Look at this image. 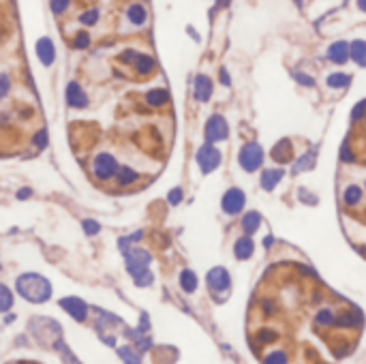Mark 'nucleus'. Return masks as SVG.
Returning <instances> with one entry per match:
<instances>
[{
  "label": "nucleus",
  "instance_id": "nucleus-1",
  "mask_svg": "<svg viewBox=\"0 0 366 364\" xmlns=\"http://www.w3.org/2000/svg\"><path fill=\"white\" fill-rule=\"evenodd\" d=\"M17 291H19V296H24L28 302H32V305H43V302L52 298L50 281H47L45 276L32 274V272L22 274L17 278Z\"/></svg>",
  "mask_w": 366,
  "mask_h": 364
},
{
  "label": "nucleus",
  "instance_id": "nucleus-2",
  "mask_svg": "<svg viewBox=\"0 0 366 364\" xmlns=\"http://www.w3.org/2000/svg\"><path fill=\"white\" fill-rule=\"evenodd\" d=\"M127 257V270L131 272V276L135 278L139 274H144L146 270H148V264H150V253L144 251V249H125L122 251Z\"/></svg>",
  "mask_w": 366,
  "mask_h": 364
},
{
  "label": "nucleus",
  "instance_id": "nucleus-3",
  "mask_svg": "<svg viewBox=\"0 0 366 364\" xmlns=\"http://www.w3.org/2000/svg\"><path fill=\"white\" fill-rule=\"evenodd\" d=\"M238 159H240V165L247 169V172H255V169L263 163V150L257 144H244Z\"/></svg>",
  "mask_w": 366,
  "mask_h": 364
},
{
  "label": "nucleus",
  "instance_id": "nucleus-4",
  "mask_svg": "<svg viewBox=\"0 0 366 364\" xmlns=\"http://www.w3.org/2000/svg\"><path fill=\"white\" fill-rule=\"evenodd\" d=\"M116 159L112 154H107V152H101V154H96L94 156V161H92V172L94 176L99 178V180H107V178H112L116 176Z\"/></svg>",
  "mask_w": 366,
  "mask_h": 364
},
{
  "label": "nucleus",
  "instance_id": "nucleus-5",
  "mask_svg": "<svg viewBox=\"0 0 366 364\" xmlns=\"http://www.w3.org/2000/svg\"><path fill=\"white\" fill-rule=\"evenodd\" d=\"M197 163H199L204 174H210L212 169H216L218 163H221V152H218L214 146L208 141V144L201 146V148L197 150Z\"/></svg>",
  "mask_w": 366,
  "mask_h": 364
},
{
  "label": "nucleus",
  "instance_id": "nucleus-6",
  "mask_svg": "<svg viewBox=\"0 0 366 364\" xmlns=\"http://www.w3.org/2000/svg\"><path fill=\"white\" fill-rule=\"evenodd\" d=\"M227 137V123L223 116H212L208 123H206V139H208L210 144L214 141H221Z\"/></svg>",
  "mask_w": 366,
  "mask_h": 364
},
{
  "label": "nucleus",
  "instance_id": "nucleus-7",
  "mask_svg": "<svg viewBox=\"0 0 366 364\" xmlns=\"http://www.w3.org/2000/svg\"><path fill=\"white\" fill-rule=\"evenodd\" d=\"M208 285H210V291H214L216 296L225 294V291H229V285H231V278L227 274L225 268H212L208 272Z\"/></svg>",
  "mask_w": 366,
  "mask_h": 364
},
{
  "label": "nucleus",
  "instance_id": "nucleus-8",
  "mask_svg": "<svg viewBox=\"0 0 366 364\" xmlns=\"http://www.w3.org/2000/svg\"><path fill=\"white\" fill-rule=\"evenodd\" d=\"M60 307H63L75 321H84V319H86V313H88L86 302L79 300V298H75V296L63 298V300H60Z\"/></svg>",
  "mask_w": 366,
  "mask_h": 364
},
{
  "label": "nucleus",
  "instance_id": "nucleus-9",
  "mask_svg": "<svg viewBox=\"0 0 366 364\" xmlns=\"http://www.w3.org/2000/svg\"><path fill=\"white\" fill-rule=\"evenodd\" d=\"M244 206V193L240 189H229L223 195V210L227 214H238Z\"/></svg>",
  "mask_w": 366,
  "mask_h": 364
},
{
  "label": "nucleus",
  "instance_id": "nucleus-10",
  "mask_svg": "<svg viewBox=\"0 0 366 364\" xmlns=\"http://www.w3.org/2000/svg\"><path fill=\"white\" fill-rule=\"evenodd\" d=\"M36 56H39V60L45 65V67H50L54 63V58H56V47L52 43V39H47V36H43V39L36 41Z\"/></svg>",
  "mask_w": 366,
  "mask_h": 364
},
{
  "label": "nucleus",
  "instance_id": "nucleus-11",
  "mask_svg": "<svg viewBox=\"0 0 366 364\" xmlns=\"http://www.w3.org/2000/svg\"><path fill=\"white\" fill-rule=\"evenodd\" d=\"M67 103H69L71 107H77V109H82V107H86V105H88L86 92H84L75 82H71L69 86H67Z\"/></svg>",
  "mask_w": 366,
  "mask_h": 364
},
{
  "label": "nucleus",
  "instance_id": "nucleus-12",
  "mask_svg": "<svg viewBox=\"0 0 366 364\" xmlns=\"http://www.w3.org/2000/svg\"><path fill=\"white\" fill-rule=\"evenodd\" d=\"M195 99L197 101H208L212 96V82L206 77V75H199L197 79H195Z\"/></svg>",
  "mask_w": 366,
  "mask_h": 364
},
{
  "label": "nucleus",
  "instance_id": "nucleus-13",
  "mask_svg": "<svg viewBox=\"0 0 366 364\" xmlns=\"http://www.w3.org/2000/svg\"><path fill=\"white\" fill-rule=\"evenodd\" d=\"M328 56H330L332 63L343 65L345 60L349 58V45H347V43H343V41L332 43V45H330V50H328Z\"/></svg>",
  "mask_w": 366,
  "mask_h": 364
},
{
  "label": "nucleus",
  "instance_id": "nucleus-14",
  "mask_svg": "<svg viewBox=\"0 0 366 364\" xmlns=\"http://www.w3.org/2000/svg\"><path fill=\"white\" fill-rule=\"evenodd\" d=\"M280 180H283V169H263V174H261V187H263L266 191H272Z\"/></svg>",
  "mask_w": 366,
  "mask_h": 364
},
{
  "label": "nucleus",
  "instance_id": "nucleus-15",
  "mask_svg": "<svg viewBox=\"0 0 366 364\" xmlns=\"http://www.w3.org/2000/svg\"><path fill=\"white\" fill-rule=\"evenodd\" d=\"M336 326L338 328H353V326H362V315L358 311H345L336 315Z\"/></svg>",
  "mask_w": 366,
  "mask_h": 364
},
{
  "label": "nucleus",
  "instance_id": "nucleus-16",
  "mask_svg": "<svg viewBox=\"0 0 366 364\" xmlns=\"http://www.w3.org/2000/svg\"><path fill=\"white\" fill-rule=\"evenodd\" d=\"M291 154H294V150H291V144H289L287 139H283V141H278V144L274 146L272 159H274L276 163H287V161L291 159Z\"/></svg>",
  "mask_w": 366,
  "mask_h": 364
},
{
  "label": "nucleus",
  "instance_id": "nucleus-17",
  "mask_svg": "<svg viewBox=\"0 0 366 364\" xmlns=\"http://www.w3.org/2000/svg\"><path fill=\"white\" fill-rule=\"evenodd\" d=\"M234 253H236L238 259H249L251 255H253V240H251L249 236H242V238L236 242Z\"/></svg>",
  "mask_w": 366,
  "mask_h": 364
},
{
  "label": "nucleus",
  "instance_id": "nucleus-18",
  "mask_svg": "<svg viewBox=\"0 0 366 364\" xmlns=\"http://www.w3.org/2000/svg\"><path fill=\"white\" fill-rule=\"evenodd\" d=\"M349 56L353 58V63L366 67V41H353L349 45Z\"/></svg>",
  "mask_w": 366,
  "mask_h": 364
},
{
  "label": "nucleus",
  "instance_id": "nucleus-19",
  "mask_svg": "<svg viewBox=\"0 0 366 364\" xmlns=\"http://www.w3.org/2000/svg\"><path fill=\"white\" fill-rule=\"evenodd\" d=\"M315 323L321 326V328H332L336 326V315L332 309H319L315 315Z\"/></svg>",
  "mask_w": 366,
  "mask_h": 364
},
{
  "label": "nucleus",
  "instance_id": "nucleus-20",
  "mask_svg": "<svg viewBox=\"0 0 366 364\" xmlns=\"http://www.w3.org/2000/svg\"><path fill=\"white\" fill-rule=\"evenodd\" d=\"M180 287L187 291V294H191V291L197 289V276H195L193 270H182L180 272Z\"/></svg>",
  "mask_w": 366,
  "mask_h": 364
},
{
  "label": "nucleus",
  "instance_id": "nucleus-21",
  "mask_svg": "<svg viewBox=\"0 0 366 364\" xmlns=\"http://www.w3.org/2000/svg\"><path fill=\"white\" fill-rule=\"evenodd\" d=\"M116 180H118V185H131V182L137 180V172L127 165H122L116 169Z\"/></svg>",
  "mask_w": 366,
  "mask_h": 364
},
{
  "label": "nucleus",
  "instance_id": "nucleus-22",
  "mask_svg": "<svg viewBox=\"0 0 366 364\" xmlns=\"http://www.w3.org/2000/svg\"><path fill=\"white\" fill-rule=\"evenodd\" d=\"M135 69H137L139 75H148V73H152V69H154V60L150 56L137 54L135 56Z\"/></svg>",
  "mask_w": 366,
  "mask_h": 364
},
{
  "label": "nucleus",
  "instance_id": "nucleus-23",
  "mask_svg": "<svg viewBox=\"0 0 366 364\" xmlns=\"http://www.w3.org/2000/svg\"><path fill=\"white\" fill-rule=\"evenodd\" d=\"M146 101H148L150 105H154V107H158V105H165L169 101V94L163 88H154V90H150L148 94H146Z\"/></svg>",
  "mask_w": 366,
  "mask_h": 364
},
{
  "label": "nucleus",
  "instance_id": "nucleus-24",
  "mask_svg": "<svg viewBox=\"0 0 366 364\" xmlns=\"http://www.w3.org/2000/svg\"><path fill=\"white\" fill-rule=\"evenodd\" d=\"M261 223V216L257 212H247L242 218V227H244V232L247 234H253V232H257V227Z\"/></svg>",
  "mask_w": 366,
  "mask_h": 364
},
{
  "label": "nucleus",
  "instance_id": "nucleus-25",
  "mask_svg": "<svg viewBox=\"0 0 366 364\" xmlns=\"http://www.w3.org/2000/svg\"><path fill=\"white\" fill-rule=\"evenodd\" d=\"M127 15H129V19H131L133 24H135V26H141V24L146 22V17H148V13H146V9H144L141 5H133V7H129Z\"/></svg>",
  "mask_w": 366,
  "mask_h": 364
},
{
  "label": "nucleus",
  "instance_id": "nucleus-26",
  "mask_svg": "<svg viewBox=\"0 0 366 364\" xmlns=\"http://www.w3.org/2000/svg\"><path fill=\"white\" fill-rule=\"evenodd\" d=\"M11 307H13V294L9 291L7 285L0 283V313H7Z\"/></svg>",
  "mask_w": 366,
  "mask_h": 364
},
{
  "label": "nucleus",
  "instance_id": "nucleus-27",
  "mask_svg": "<svg viewBox=\"0 0 366 364\" xmlns=\"http://www.w3.org/2000/svg\"><path fill=\"white\" fill-rule=\"evenodd\" d=\"M328 86L345 88V86H349V75H345V73H332V75H328Z\"/></svg>",
  "mask_w": 366,
  "mask_h": 364
},
{
  "label": "nucleus",
  "instance_id": "nucleus-28",
  "mask_svg": "<svg viewBox=\"0 0 366 364\" xmlns=\"http://www.w3.org/2000/svg\"><path fill=\"white\" fill-rule=\"evenodd\" d=\"M345 204H349V206H356L360 199H362V189L360 187H356V185H351V187H347L345 189Z\"/></svg>",
  "mask_w": 366,
  "mask_h": 364
},
{
  "label": "nucleus",
  "instance_id": "nucleus-29",
  "mask_svg": "<svg viewBox=\"0 0 366 364\" xmlns=\"http://www.w3.org/2000/svg\"><path fill=\"white\" fill-rule=\"evenodd\" d=\"M96 19H99V11L96 9H90V11H86V13L79 15V22L84 24V26H92V24H96Z\"/></svg>",
  "mask_w": 366,
  "mask_h": 364
},
{
  "label": "nucleus",
  "instance_id": "nucleus-30",
  "mask_svg": "<svg viewBox=\"0 0 366 364\" xmlns=\"http://www.w3.org/2000/svg\"><path fill=\"white\" fill-rule=\"evenodd\" d=\"M82 227H84V234H88V236H96L101 232V225L96 221H92V218H86V221L82 223Z\"/></svg>",
  "mask_w": 366,
  "mask_h": 364
},
{
  "label": "nucleus",
  "instance_id": "nucleus-31",
  "mask_svg": "<svg viewBox=\"0 0 366 364\" xmlns=\"http://www.w3.org/2000/svg\"><path fill=\"white\" fill-rule=\"evenodd\" d=\"M90 43V34L88 32H77L75 34V39H73V47H77V50H84V47H88Z\"/></svg>",
  "mask_w": 366,
  "mask_h": 364
},
{
  "label": "nucleus",
  "instance_id": "nucleus-32",
  "mask_svg": "<svg viewBox=\"0 0 366 364\" xmlns=\"http://www.w3.org/2000/svg\"><path fill=\"white\" fill-rule=\"evenodd\" d=\"M311 163H313V152H309V154H304V156H302V159L296 163L294 172L298 174V172H302V169H309V167H311Z\"/></svg>",
  "mask_w": 366,
  "mask_h": 364
},
{
  "label": "nucleus",
  "instance_id": "nucleus-33",
  "mask_svg": "<svg viewBox=\"0 0 366 364\" xmlns=\"http://www.w3.org/2000/svg\"><path fill=\"white\" fill-rule=\"evenodd\" d=\"M9 90H11V79H9V75H5V73H0V99L7 96Z\"/></svg>",
  "mask_w": 366,
  "mask_h": 364
},
{
  "label": "nucleus",
  "instance_id": "nucleus-34",
  "mask_svg": "<svg viewBox=\"0 0 366 364\" xmlns=\"http://www.w3.org/2000/svg\"><path fill=\"white\" fill-rule=\"evenodd\" d=\"M257 338L266 345V343H274L276 338H278V334L276 332H272V330H261L259 334H257Z\"/></svg>",
  "mask_w": 366,
  "mask_h": 364
},
{
  "label": "nucleus",
  "instance_id": "nucleus-35",
  "mask_svg": "<svg viewBox=\"0 0 366 364\" xmlns=\"http://www.w3.org/2000/svg\"><path fill=\"white\" fill-rule=\"evenodd\" d=\"M67 7H69V0H52V11H54L56 15L65 13Z\"/></svg>",
  "mask_w": 366,
  "mask_h": 364
},
{
  "label": "nucleus",
  "instance_id": "nucleus-36",
  "mask_svg": "<svg viewBox=\"0 0 366 364\" xmlns=\"http://www.w3.org/2000/svg\"><path fill=\"white\" fill-rule=\"evenodd\" d=\"M118 354H120L122 360H127V362H139V358H137V356H133V351H131L129 347H120V349H118Z\"/></svg>",
  "mask_w": 366,
  "mask_h": 364
},
{
  "label": "nucleus",
  "instance_id": "nucleus-37",
  "mask_svg": "<svg viewBox=\"0 0 366 364\" xmlns=\"http://www.w3.org/2000/svg\"><path fill=\"white\" fill-rule=\"evenodd\" d=\"M32 141L36 144V146H39V148H45V144H47V133L41 129L39 133H36V135L32 137Z\"/></svg>",
  "mask_w": 366,
  "mask_h": 364
},
{
  "label": "nucleus",
  "instance_id": "nucleus-38",
  "mask_svg": "<svg viewBox=\"0 0 366 364\" xmlns=\"http://www.w3.org/2000/svg\"><path fill=\"white\" fill-rule=\"evenodd\" d=\"M266 362H287V356H283V351H272L270 356H266Z\"/></svg>",
  "mask_w": 366,
  "mask_h": 364
},
{
  "label": "nucleus",
  "instance_id": "nucleus-39",
  "mask_svg": "<svg viewBox=\"0 0 366 364\" xmlns=\"http://www.w3.org/2000/svg\"><path fill=\"white\" fill-rule=\"evenodd\" d=\"M167 199H169V204H172V206L180 204V199H182V191H180V189H174V191L167 195Z\"/></svg>",
  "mask_w": 366,
  "mask_h": 364
},
{
  "label": "nucleus",
  "instance_id": "nucleus-40",
  "mask_svg": "<svg viewBox=\"0 0 366 364\" xmlns=\"http://www.w3.org/2000/svg\"><path fill=\"white\" fill-rule=\"evenodd\" d=\"M364 109H366V101H362V103H358V105H356V109H353V120H358V118H362V116H364Z\"/></svg>",
  "mask_w": 366,
  "mask_h": 364
},
{
  "label": "nucleus",
  "instance_id": "nucleus-41",
  "mask_svg": "<svg viewBox=\"0 0 366 364\" xmlns=\"http://www.w3.org/2000/svg\"><path fill=\"white\" fill-rule=\"evenodd\" d=\"M296 77H298V82H300V84H304V86H313V79H311L309 75H302V73H298Z\"/></svg>",
  "mask_w": 366,
  "mask_h": 364
},
{
  "label": "nucleus",
  "instance_id": "nucleus-42",
  "mask_svg": "<svg viewBox=\"0 0 366 364\" xmlns=\"http://www.w3.org/2000/svg\"><path fill=\"white\" fill-rule=\"evenodd\" d=\"M30 195H32L30 189H22V191L17 193V199H26V197H30Z\"/></svg>",
  "mask_w": 366,
  "mask_h": 364
},
{
  "label": "nucleus",
  "instance_id": "nucleus-43",
  "mask_svg": "<svg viewBox=\"0 0 366 364\" xmlns=\"http://www.w3.org/2000/svg\"><path fill=\"white\" fill-rule=\"evenodd\" d=\"M340 156H343V161H351V159H353V154H351V150H349V148H343Z\"/></svg>",
  "mask_w": 366,
  "mask_h": 364
},
{
  "label": "nucleus",
  "instance_id": "nucleus-44",
  "mask_svg": "<svg viewBox=\"0 0 366 364\" xmlns=\"http://www.w3.org/2000/svg\"><path fill=\"white\" fill-rule=\"evenodd\" d=\"M221 82L225 84V86L229 84V77H227V71H225V69H221Z\"/></svg>",
  "mask_w": 366,
  "mask_h": 364
},
{
  "label": "nucleus",
  "instance_id": "nucleus-45",
  "mask_svg": "<svg viewBox=\"0 0 366 364\" xmlns=\"http://www.w3.org/2000/svg\"><path fill=\"white\" fill-rule=\"evenodd\" d=\"M358 7L360 11H366V0H358Z\"/></svg>",
  "mask_w": 366,
  "mask_h": 364
}]
</instances>
